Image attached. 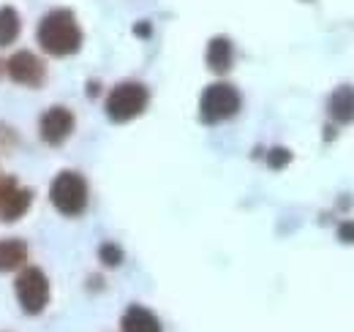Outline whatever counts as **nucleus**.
<instances>
[{
	"mask_svg": "<svg viewBox=\"0 0 354 332\" xmlns=\"http://www.w3.org/2000/svg\"><path fill=\"white\" fill-rule=\"evenodd\" d=\"M120 330L123 332H164L158 316L153 311H147L145 305H129V311L120 319Z\"/></svg>",
	"mask_w": 354,
	"mask_h": 332,
	"instance_id": "9b49d317",
	"label": "nucleus"
},
{
	"mask_svg": "<svg viewBox=\"0 0 354 332\" xmlns=\"http://www.w3.org/2000/svg\"><path fill=\"white\" fill-rule=\"evenodd\" d=\"M6 71H8V77H11L14 82L30 84V87H39L46 77L44 63H41L33 52H25V49L17 52V55H11V60L6 63Z\"/></svg>",
	"mask_w": 354,
	"mask_h": 332,
	"instance_id": "0eeeda50",
	"label": "nucleus"
},
{
	"mask_svg": "<svg viewBox=\"0 0 354 332\" xmlns=\"http://www.w3.org/2000/svg\"><path fill=\"white\" fill-rule=\"evenodd\" d=\"M327 115L338 125L354 123V84H341L333 90V95L327 101Z\"/></svg>",
	"mask_w": 354,
	"mask_h": 332,
	"instance_id": "1a4fd4ad",
	"label": "nucleus"
},
{
	"mask_svg": "<svg viewBox=\"0 0 354 332\" xmlns=\"http://www.w3.org/2000/svg\"><path fill=\"white\" fill-rule=\"evenodd\" d=\"M49 199L63 215H82L88 208V183L80 172H60L49 185Z\"/></svg>",
	"mask_w": 354,
	"mask_h": 332,
	"instance_id": "7ed1b4c3",
	"label": "nucleus"
},
{
	"mask_svg": "<svg viewBox=\"0 0 354 332\" xmlns=\"http://www.w3.org/2000/svg\"><path fill=\"white\" fill-rule=\"evenodd\" d=\"M289 164H292V150L289 147H272L267 153V166L272 172H281V169H286Z\"/></svg>",
	"mask_w": 354,
	"mask_h": 332,
	"instance_id": "4468645a",
	"label": "nucleus"
},
{
	"mask_svg": "<svg viewBox=\"0 0 354 332\" xmlns=\"http://www.w3.org/2000/svg\"><path fill=\"white\" fill-rule=\"evenodd\" d=\"M150 90L142 82H120L106 98V118L112 123H129L147 109Z\"/></svg>",
	"mask_w": 354,
	"mask_h": 332,
	"instance_id": "20e7f679",
	"label": "nucleus"
},
{
	"mask_svg": "<svg viewBox=\"0 0 354 332\" xmlns=\"http://www.w3.org/2000/svg\"><path fill=\"white\" fill-rule=\"evenodd\" d=\"M338 240L344 243V246H354V221H341L338 223Z\"/></svg>",
	"mask_w": 354,
	"mask_h": 332,
	"instance_id": "dca6fc26",
	"label": "nucleus"
},
{
	"mask_svg": "<svg viewBox=\"0 0 354 332\" xmlns=\"http://www.w3.org/2000/svg\"><path fill=\"white\" fill-rule=\"evenodd\" d=\"M28 261V246L22 240H0V273H11Z\"/></svg>",
	"mask_w": 354,
	"mask_h": 332,
	"instance_id": "f8f14e48",
	"label": "nucleus"
},
{
	"mask_svg": "<svg viewBox=\"0 0 354 332\" xmlns=\"http://www.w3.org/2000/svg\"><path fill=\"white\" fill-rule=\"evenodd\" d=\"M39 44L46 55H55V57H68V55L80 52L82 28H80L74 11H68V8L49 11L39 25Z\"/></svg>",
	"mask_w": 354,
	"mask_h": 332,
	"instance_id": "f257e3e1",
	"label": "nucleus"
},
{
	"mask_svg": "<svg viewBox=\"0 0 354 332\" xmlns=\"http://www.w3.org/2000/svg\"><path fill=\"white\" fill-rule=\"evenodd\" d=\"M205 63L213 74H226L234 63V44L226 36H216L207 44V52H205Z\"/></svg>",
	"mask_w": 354,
	"mask_h": 332,
	"instance_id": "9d476101",
	"label": "nucleus"
},
{
	"mask_svg": "<svg viewBox=\"0 0 354 332\" xmlns=\"http://www.w3.org/2000/svg\"><path fill=\"white\" fill-rule=\"evenodd\" d=\"M39 131H41V139H44L46 145H52V147L63 145L74 133V115H71V109H66V107L46 109Z\"/></svg>",
	"mask_w": 354,
	"mask_h": 332,
	"instance_id": "423d86ee",
	"label": "nucleus"
},
{
	"mask_svg": "<svg viewBox=\"0 0 354 332\" xmlns=\"http://www.w3.org/2000/svg\"><path fill=\"white\" fill-rule=\"evenodd\" d=\"M240 107H243V95L234 84H207L202 98H199V118H202V123L216 125L223 123V120H232L240 112Z\"/></svg>",
	"mask_w": 354,
	"mask_h": 332,
	"instance_id": "f03ea898",
	"label": "nucleus"
},
{
	"mask_svg": "<svg viewBox=\"0 0 354 332\" xmlns=\"http://www.w3.org/2000/svg\"><path fill=\"white\" fill-rule=\"evenodd\" d=\"M17 299L22 305L25 313H41L49 302V281L39 267H28L22 270V275L17 278Z\"/></svg>",
	"mask_w": 354,
	"mask_h": 332,
	"instance_id": "39448f33",
	"label": "nucleus"
},
{
	"mask_svg": "<svg viewBox=\"0 0 354 332\" xmlns=\"http://www.w3.org/2000/svg\"><path fill=\"white\" fill-rule=\"evenodd\" d=\"M98 259L106 264V267H120L123 264V248L115 246V243H104L98 248Z\"/></svg>",
	"mask_w": 354,
	"mask_h": 332,
	"instance_id": "2eb2a0df",
	"label": "nucleus"
},
{
	"mask_svg": "<svg viewBox=\"0 0 354 332\" xmlns=\"http://www.w3.org/2000/svg\"><path fill=\"white\" fill-rule=\"evenodd\" d=\"M19 30H22V19H19L17 8L3 6L0 8V46H8V44L17 42Z\"/></svg>",
	"mask_w": 354,
	"mask_h": 332,
	"instance_id": "ddd939ff",
	"label": "nucleus"
},
{
	"mask_svg": "<svg viewBox=\"0 0 354 332\" xmlns=\"http://www.w3.org/2000/svg\"><path fill=\"white\" fill-rule=\"evenodd\" d=\"M136 33H139V36H150V28H147V25H136Z\"/></svg>",
	"mask_w": 354,
	"mask_h": 332,
	"instance_id": "f3484780",
	"label": "nucleus"
},
{
	"mask_svg": "<svg viewBox=\"0 0 354 332\" xmlns=\"http://www.w3.org/2000/svg\"><path fill=\"white\" fill-rule=\"evenodd\" d=\"M30 208V191L19 188L14 180L0 183V221H19Z\"/></svg>",
	"mask_w": 354,
	"mask_h": 332,
	"instance_id": "6e6552de",
	"label": "nucleus"
}]
</instances>
